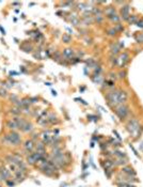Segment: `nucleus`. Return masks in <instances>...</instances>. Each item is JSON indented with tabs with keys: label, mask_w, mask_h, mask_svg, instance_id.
<instances>
[{
	"label": "nucleus",
	"mask_w": 143,
	"mask_h": 187,
	"mask_svg": "<svg viewBox=\"0 0 143 187\" xmlns=\"http://www.w3.org/2000/svg\"><path fill=\"white\" fill-rule=\"evenodd\" d=\"M121 13H122L123 19H125V21H128V18H129V7H128V6L123 7L122 10H121Z\"/></svg>",
	"instance_id": "obj_9"
},
{
	"label": "nucleus",
	"mask_w": 143,
	"mask_h": 187,
	"mask_svg": "<svg viewBox=\"0 0 143 187\" xmlns=\"http://www.w3.org/2000/svg\"><path fill=\"white\" fill-rule=\"evenodd\" d=\"M127 61H128V55L126 54V52H123V54L120 56V58L117 59V64H119L120 67L124 66L125 64L127 63Z\"/></svg>",
	"instance_id": "obj_7"
},
{
	"label": "nucleus",
	"mask_w": 143,
	"mask_h": 187,
	"mask_svg": "<svg viewBox=\"0 0 143 187\" xmlns=\"http://www.w3.org/2000/svg\"><path fill=\"white\" fill-rule=\"evenodd\" d=\"M128 111H129V108L124 104L119 105V106L115 107V113H117V116L122 120L126 118V116L128 114Z\"/></svg>",
	"instance_id": "obj_4"
},
{
	"label": "nucleus",
	"mask_w": 143,
	"mask_h": 187,
	"mask_svg": "<svg viewBox=\"0 0 143 187\" xmlns=\"http://www.w3.org/2000/svg\"><path fill=\"white\" fill-rule=\"evenodd\" d=\"M0 174H1L2 178L4 179V181H6V180L11 176V171L8 170L6 168H4V167H2V168H0Z\"/></svg>",
	"instance_id": "obj_10"
},
{
	"label": "nucleus",
	"mask_w": 143,
	"mask_h": 187,
	"mask_svg": "<svg viewBox=\"0 0 143 187\" xmlns=\"http://www.w3.org/2000/svg\"><path fill=\"white\" fill-rule=\"evenodd\" d=\"M8 96V92H6V89L0 88V97H6Z\"/></svg>",
	"instance_id": "obj_21"
},
{
	"label": "nucleus",
	"mask_w": 143,
	"mask_h": 187,
	"mask_svg": "<svg viewBox=\"0 0 143 187\" xmlns=\"http://www.w3.org/2000/svg\"><path fill=\"white\" fill-rule=\"evenodd\" d=\"M9 168H10V171H12V172H15L18 170V168H17V166H16V164H9Z\"/></svg>",
	"instance_id": "obj_19"
},
{
	"label": "nucleus",
	"mask_w": 143,
	"mask_h": 187,
	"mask_svg": "<svg viewBox=\"0 0 143 187\" xmlns=\"http://www.w3.org/2000/svg\"><path fill=\"white\" fill-rule=\"evenodd\" d=\"M115 27H117V30H121V29H122V27H121V26H120V24H117V25H115Z\"/></svg>",
	"instance_id": "obj_31"
},
{
	"label": "nucleus",
	"mask_w": 143,
	"mask_h": 187,
	"mask_svg": "<svg viewBox=\"0 0 143 187\" xmlns=\"http://www.w3.org/2000/svg\"><path fill=\"white\" fill-rule=\"evenodd\" d=\"M123 170H124V172H126V173H129V174H135V172L132 171V169H130V168H124L123 169Z\"/></svg>",
	"instance_id": "obj_26"
},
{
	"label": "nucleus",
	"mask_w": 143,
	"mask_h": 187,
	"mask_svg": "<svg viewBox=\"0 0 143 187\" xmlns=\"http://www.w3.org/2000/svg\"><path fill=\"white\" fill-rule=\"evenodd\" d=\"M137 24H138V26H139V27H143V21H138Z\"/></svg>",
	"instance_id": "obj_29"
},
{
	"label": "nucleus",
	"mask_w": 143,
	"mask_h": 187,
	"mask_svg": "<svg viewBox=\"0 0 143 187\" xmlns=\"http://www.w3.org/2000/svg\"><path fill=\"white\" fill-rule=\"evenodd\" d=\"M0 187H1V186H0Z\"/></svg>",
	"instance_id": "obj_34"
},
{
	"label": "nucleus",
	"mask_w": 143,
	"mask_h": 187,
	"mask_svg": "<svg viewBox=\"0 0 143 187\" xmlns=\"http://www.w3.org/2000/svg\"><path fill=\"white\" fill-rule=\"evenodd\" d=\"M14 175H15V179H16L17 182H21L25 179V172H21L20 170H17L15 173H14Z\"/></svg>",
	"instance_id": "obj_13"
},
{
	"label": "nucleus",
	"mask_w": 143,
	"mask_h": 187,
	"mask_svg": "<svg viewBox=\"0 0 143 187\" xmlns=\"http://www.w3.org/2000/svg\"><path fill=\"white\" fill-rule=\"evenodd\" d=\"M35 152L42 154V155H46V145L43 143V142H39V143L35 144Z\"/></svg>",
	"instance_id": "obj_8"
},
{
	"label": "nucleus",
	"mask_w": 143,
	"mask_h": 187,
	"mask_svg": "<svg viewBox=\"0 0 143 187\" xmlns=\"http://www.w3.org/2000/svg\"><path fill=\"white\" fill-rule=\"evenodd\" d=\"M63 56L65 57V58H67V59H71L72 57L74 56L73 49H71V48H65V49L63 50Z\"/></svg>",
	"instance_id": "obj_14"
},
{
	"label": "nucleus",
	"mask_w": 143,
	"mask_h": 187,
	"mask_svg": "<svg viewBox=\"0 0 143 187\" xmlns=\"http://www.w3.org/2000/svg\"><path fill=\"white\" fill-rule=\"evenodd\" d=\"M108 33H109V35H114V34L117 33V30H115V29H111V30L108 31Z\"/></svg>",
	"instance_id": "obj_28"
},
{
	"label": "nucleus",
	"mask_w": 143,
	"mask_h": 187,
	"mask_svg": "<svg viewBox=\"0 0 143 187\" xmlns=\"http://www.w3.org/2000/svg\"><path fill=\"white\" fill-rule=\"evenodd\" d=\"M128 21L131 22V24H135V22L137 21V17L136 16H130L129 18H128Z\"/></svg>",
	"instance_id": "obj_25"
},
{
	"label": "nucleus",
	"mask_w": 143,
	"mask_h": 187,
	"mask_svg": "<svg viewBox=\"0 0 143 187\" xmlns=\"http://www.w3.org/2000/svg\"><path fill=\"white\" fill-rule=\"evenodd\" d=\"M124 77H125V73H124V72H123V73L121 72V73H120V78H124Z\"/></svg>",
	"instance_id": "obj_30"
},
{
	"label": "nucleus",
	"mask_w": 143,
	"mask_h": 187,
	"mask_svg": "<svg viewBox=\"0 0 143 187\" xmlns=\"http://www.w3.org/2000/svg\"><path fill=\"white\" fill-rule=\"evenodd\" d=\"M15 184L16 183L14 181H12V180H6V185H8L9 187H13Z\"/></svg>",
	"instance_id": "obj_24"
},
{
	"label": "nucleus",
	"mask_w": 143,
	"mask_h": 187,
	"mask_svg": "<svg viewBox=\"0 0 143 187\" xmlns=\"http://www.w3.org/2000/svg\"><path fill=\"white\" fill-rule=\"evenodd\" d=\"M14 120V122L16 123V125H17V129H23V127L25 126V124H26V122H27V120H25L24 118H21V117H14L13 118Z\"/></svg>",
	"instance_id": "obj_6"
},
{
	"label": "nucleus",
	"mask_w": 143,
	"mask_h": 187,
	"mask_svg": "<svg viewBox=\"0 0 143 187\" xmlns=\"http://www.w3.org/2000/svg\"><path fill=\"white\" fill-rule=\"evenodd\" d=\"M127 93L122 90H113V91L107 92L106 94V99L108 101V104L114 108L119 105L124 104L127 101Z\"/></svg>",
	"instance_id": "obj_1"
},
{
	"label": "nucleus",
	"mask_w": 143,
	"mask_h": 187,
	"mask_svg": "<svg viewBox=\"0 0 143 187\" xmlns=\"http://www.w3.org/2000/svg\"><path fill=\"white\" fill-rule=\"evenodd\" d=\"M108 18H109V19H111V21H115V22H117V21H120V17L119 16H117V15H112V16H110V17H108Z\"/></svg>",
	"instance_id": "obj_23"
},
{
	"label": "nucleus",
	"mask_w": 143,
	"mask_h": 187,
	"mask_svg": "<svg viewBox=\"0 0 143 187\" xmlns=\"http://www.w3.org/2000/svg\"><path fill=\"white\" fill-rule=\"evenodd\" d=\"M95 21H98V22H102V21H103V16H102V15H96V16H95Z\"/></svg>",
	"instance_id": "obj_27"
},
{
	"label": "nucleus",
	"mask_w": 143,
	"mask_h": 187,
	"mask_svg": "<svg viewBox=\"0 0 143 187\" xmlns=\"http://www.w3.org/2000/svg\"><path fill=\"white\" fill-rule=\"evenodd\" d=\"M62 41L64 42V43H66V44L71 43V42H72V36L70 35V34H67V33H64L63 36H62Z\"/></svg>",
	"instance_id": "obj_17"
},
{
	"label": "nucleus",
	"mask_w": 143,
	"mask_h": 187,
	"mask_svg": "<svg viewBox=\"0 0 143 187\" xmlns=\"http://www.w3.org/2000/svg\"><path fill=\"white\" fill-rule=\"evenodd\" d=\"M105 13H106V15H107L108 17H110V16H112V15L115 14V10H114V7H108V9L105 11Z\"/></svg>",
	"instance_id": "obj_16"
},
{
	"label": "nucleus",
	"mask_w": 143,
	"mask_h": 187,
	"mask_svg": "<svg viewBox=\"0 0 143 187\" xmlns=\"http://www.w3.org/2000/svg\"><path fill=\"white\" fill-rule=\"evenodd\" d=\"M6 126L8 127L9 129H11V131H16V129H17V125H16L15 122H14L13 119L8 120V121H6Z\"/></svg>",
	"instance_id": "obj_11"
},
{
	"label": "nucleus",
	"mask_w": 143,
	"mask_h": 187,
	"mask_svg": "<svg viewBox=\"0 0 143 187\" xmlns=\"http://www.w3.org/2000/svg\"><path fill=\"white\" fill-rule=\"evenodd\" d=\"M23 148H24V151L26 152V153L30 154V153H32V152H34V149H35V142H34V140H32V139H28V140H26L24 142Z\"/></svg>",
	"instance_id": "obj_5"
},
{
	"label": "nucleus",
	"mask_w": 143,
	"mask_h": 187,
	"mask_svg": "<svg viewBox=\"0 0 143 187\" xmlns=\"http://www.w3.org/2000/svg\"><path fill=\"white\" fill-rule=\"evenodd\" d=\"M112 163L111 160H106V163L104 164V167H105V170H109V168H111L112 167Z\"/></svg>",
	"instance_id": "obj_20"
},
{
	"label": "nucleus",
	"mask_w": 143,
	"mask_h": 187,
	"mask_svg": "<svg viewBox=\"0 0 143 187\" xmlns=\"http://www.w3.org/2000/svg\"><path fill=\"white\" fill-rule=\"evenodd\" d=\"M21 49H23L24 51H26V52H30L32 50V47L31 46H29V45H27V46H21Z\"/></svg>",
	"instance_id": "obj_22"
},
{
	"label": "nucleus",
	"mask_w": 143,
	"mask_h": 187,
	"mask_svg": "<svg viewBox=\"0 0 143 187\" xmlns=\"http://www.w3.org/2000/svg\"><path fill=\"white\" fill-rule=\"evenodd\" d=\"M13 4H14V6H18L19 3H18V2H13Z\"/></svg>",
	"instance_id": "obj_33"
},
{
	"label": "nucleus",
	"mask_w": 143,
	"mask_h": 187,
	"mask_svg": "<svg viewBox=\"0 0 143 187\" xmlns=\"http://www.w3.org/2000/svg\"><path fill=\"white\" fill-rule=\"evenodd\" d=\"M17 73H15V72H10V75H16Z\"/></svg>",
	"instance_id": "obj_32"
},
{
	"label": "nucleus",
	"mask_w": 143,
	"mask_h": 187,
	"mask_svg": "<svg viewBox=\"0 0 143 187\" xmlns=\"http://www.w3.org/2000/svg\"><path fill=\"white\" fill-rule=\"evenodd\" d=\"M71 22H72V25H74V26H78V24H79V19L74 15V16L71 17Z\"/></svg>",
	"instance_id": "obj_18"
},
{
	"label": "nucleus",
	"mask_w": 143,
	"mask_h": 187,
	"mask_svg": "<svg viewBox=\"0 0 143 187\" xmlns=\"http://www.w3.org/2000/svg\"><path fill=\"white\" fill-rule=\"evenodd\" d=\"M32 131H33V125H32L31 122L27 121L25 126L23 127V129H21V132H24V133H30Z\"/></svg>",
	"instance_id": "obj_12"
},
{
	"label": "nucleus",
	"mask_w": 143,
	"mask_h": 187,
	"mask_svg": "<svg viewBox=\"0 0 143 187\" xmlns=\"http://www.w3.org/2000/svg\"><path fill=\"white\" fill-rule=\"evenodd\" d=\"M46 119H47L48 124H55V122H57V117L53 113H50Z\"/></svg>",
	"instance_id": "obj_15"
},
{
	"label": "nucleus",
	"mask_w": 143,
	"mask_h": 187,
	"mask_svg": "<svg viewBox=\"0 0 143 187\" xmlns=\"http://www.w3.org/2000/svg\"><path fill=\"white\" fill-rule=\"evenodd\" d=\"M126 127H127V131L129 132V133L131 134L134 137H137V135L139 134L140 124H139V122H138L136 119H132L131 121H129V123L127 124Z\"/></svg>",
	"instance_id": "obj_3"
},
{
	"label": "nucleus",
	"mask_w": 143,
	"mask_h": 187,
	"mask_svg": "<svg viewBox=\"0 0 143 187\" xmlns=\"http://www.w3.org/2000/svg\"><path fill=\"white\" fill-rule=\"evenodd\" d=\"M4 141L10 143L11 145H20L21 143V137L20 135L17 133L16 131H11L9 134H6L4 136Z\"/></svg>",
	"instance_id": "obj_2"
}]
</instances>
